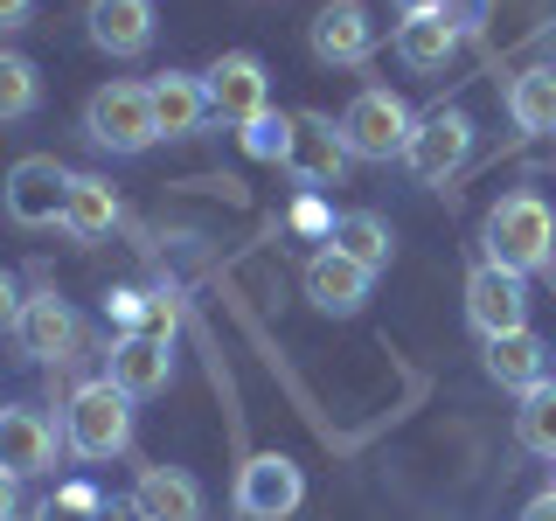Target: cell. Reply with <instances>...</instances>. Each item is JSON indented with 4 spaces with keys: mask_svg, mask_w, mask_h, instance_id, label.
<instances>
[{
    "mask_svg": "<svg viewBox=\"0 0 556 521\" xmlns=\"http://www.w3.org/2000/svg\"><path fill=\"white\" fill-rule=\"evenodd\" d=\"M486 265H501V271H549L556 265V216H549V202L543 195H501L494 208H486Z\"/></svg>",
    "mask_w": 556,
    "mask_h": 521,
    "instance_id": "cell-1",
    "label": "cell"
},
{
    "mask_svg": "<svg viewBox=\"0 0 556 521\" xmlns=\"http://www.w3.org/2000/svg\"><path fill=\"white\" fill-rule=\"evenodd\" d=\"M84 139L118 161L161 147V118H153V91L147 84H98L91 104H84Z\"/></svg>",
    "mask_w": 556,
    "mask_h": 521,
    "instance_id": "cell-2",
    "label": "cell"
},
{
    "mask_svg": "<svg viewBox=\"0 0 556 521\" xmlns=\"http://www.w3.org/2000/svg\"><path fill=\"white\" fill-rule=\"evenodd\" d=\"M348 161H404L410 132H417V112L396 91H382V84H369V91L348 98V112L334 118Z\"/></svg>",
    "mask_w": 556,
    "mask_h": 521,
    "instance_id": "cell-3",
    "label": "cell"
},
{
    "mask_svg": "<svg viewBox=\"0 0 556 521\" xmlns=\"http://www.w3.org/2000/svg\"><path fill=\"white\" fill-rule=\"evenodd\" d=\"M63 445L77 459H118L132 445V396L112 382H84L63 410Z\"/></svg>",
    "mask_w": 556,
    "mask_h": 521,
    "instance_id": "cell-4",
    "label": "cell"
},
{
    "mask_svg": "<svg viewBox=\"0 0 556 521\" xmlns=\"http://www.w3.org/2000/svg\"><path fill=\"white\" fill-rule=\"evenodd\" d=\"M202 98H208V118L216 126H251V118H265L271 112V77H265V63L251 56V49H230V56H216L202 69Z\"/></svg>",
    "mask_w": 556,
    "mask_h": 521,
    "instance_id": "cell-5",
    "label": "cell"
},
{
    "mask_svg": "<svg viewBox=\"0 0 556 521\" xmlns=\"http://www.w3.org/2000/svg\"><path fill=\"white\" fill-rule=\"evenodd\" d=\"M466 153H473V118H466L459 104H439V112L417 118V132H410V147H404V167L425 188H445L452 174L466 167Z\"/></svg>",
    "mask_w": 556,
    "mask_h": 521,
    "instance_id": "cell-6",
    "label": "cell"
},
{
    "mask_svg": "<svg viewBox=\"0 0 556 521\" xmlns=\"http://www.w3.org/2000/svg\"><path fill=\"white\" fill-rule=\"evenodd\" d=\"M70 174L63 161H49V153H22V161L8 167V223H22V230H49V223H63V202H70Z\"/></svg>",
    "mask_w": 556,
    "mask_h": 521,
    "instance_id": "cell-7",
    "label": "cell"
},
{
    "mask_svg": "<svg viewBox=\"0 0 556 521\" xmlns=\"http://www.w3.org/2000/svg\"><path fill=\"white\" fill-rule=\"evenodd\" d=\"M300 500H306V473L286 459V452L243 459V473H237V514L243 521H286Z\"/></svg>",
    "mask_w": 556,
    "mask_h": 521,
    "instance_id": "cell-8",
    "label": "cell"
},
{
    "mask_svg": "<svg viewBox=\"0 0 556 521\" xmlns=\"http://www.w3.org/2000/svg\"><path fill=\"white\" fill-rule=\"evenodd\" d=\"M466 320H473L486 341L529 327V278L501 271V265H473L466 271Z\"/></svg>",
    "mask_w": 556,
    "mask_h": 521,
    "instance_id": "cell-9",
    "label": "cell"
},
{
    "mask_svg": "<svg viewBox=\"0 0 556 521\" xmlns=\"http://www.w3.org/2000/svg\"><path fill=\"white\" fill-rule=\"evenodd\" d=\"M286 174L306 188V195H320V188H341V174H348V147H341L334 118H320V112H292V153H286Z\"/></svg>",
    "mask_w": 556,
    "mask_h": 521,
    "instance_id": "cell-10",
    "label": "cell"
},
{
    "mask_svg": "<svg viewBox=\"0 0 556 521\" xmlns=\"http://www.w3.org/2000/svg\"><path fill=\"white\" fill-rule=\"evenodd\" d=\"M84 28H91V42L104 56L132 63L153 49V35H161V14H153V0H91V14H84Z\"/></svg>",
    "mask_w": 556,
    "mask_h": 521,
    "instance_id": "cell-11",
    "label": "cell"
},
{
    "mask_svg": "<svg viewBox=\"0 0 556 521\" xmlns=\"http://www.w3.org/2000/svg\"><path fill=\"white\" fill-rule=\"evenodd\" d=\"M369 285H376V271H362L355 257L334 251V243H320V251L306 257V300L320 313H334V320H348V313L369 306Z\"/></svg>",
    "mask_w": 556,
    "mask_h": 521,
    "instance_id": "cell-12",
    "label": "cell"
},
{
    "mask_svg": "<svg viewBox=\"0 0 556 521\" xmlns=\"http://www.w3.org/2000/svg\"><path fill=\"white\" fill-rule=\"evenodd\" d=\"M104 382H112V390H126L132 404L161 396L167 382H174L167 341H153V334H118V341H112V361H104Z\"/></svg>",
    "mask_w": 556,
    "mask_h": 521,
    "instance_id": "cell-13",
    "label": "cell"
},
{
    "mask_svg": "<svg viewBox=\"0 0 556 521\" xmlns=\"http://www.w3.org/2000/svg\"><path fill=\"white\" fill-rule=\"evenodd\" d=\"M306 42H313V56H320V63H369L376 22H369V8H362V0H327V8L313 14Z\"/></svg>",
    "mask_w": 556,
    "mask_h": 521,
    "instance_id": "cell-14",
    "label": "cell"
},
{
    "mask_svg": "<svg viewBox=\"0 0 556 521\" xmlns=\"http://www.w3.org/2000/svg\"><path fill=\"white\" fill-rule=\"evenodd\" d=\"M56 466V424L42 410H0V473L42 480Z\"/></svg>",
    "mask_w": 556,
    "mask_h": 521,
    "instance_id": "cell-15",
    "label": "cell"
},
{
    "mask_svg": "<svg viewBox=\"0 0 556 521\" xmlns=\"http://www.w3.org/2000/svg\"><path fill=\"white\" fill-rule=\"evenodd\" d=\"M132 514L139 521H202V486H195V473H181V466H139Z\"/></svg>",
    "mask_w": 556,
    "mask_h": 521,
    "instance_id": "cell-16",
    "label": "cell"
},
{
    "mask_svg": "<svg viewBox=\"0 0 556 521\" xmlns=\"http://www.w3.org/2000/svg\"><path fill=\"white\" fill-rule=\"evenodd\" d=\"M549 341L543 334H529V327H515V334H494L486 341V376L501 382V390H515V396H529V390H543L549 382Z\"/></svg>",
    "mask_w": 556,
    "mask_h": 521,
    "instance_id": "cell-17",
    "label": "cell"
},
{
    "mask_svg": "<svg viewBox=\"0 0 556 521\" xmlns=\"http://www.w3.org/2000/svg\"><path fill=\"white\" fill-rule=\"evenodd\" d=\"M14 341H22V355H35V361H63L70 347H77V313H70L56 292H35V300H22Z\"/></svg>",
    "mask_w": 556,
    "mask_h": 521,
    "instance_id": "cell-18",
    "label": "cell"
},
{
    "mask_svg": "<svg viewBox=\"0 0 556 521\" xmlns=\"http://www.w3.org/2000/svg\"><path fill=\"white\" fill-rule=\"evenodd\" d=\"M112 223H118V188L104 181V174H77V181H70V202H63V223H56V230H63L70 243H98Z\"/></svg>",
    "mask_w": 556,
    "mask_h": 521,
    "instance_id": "cell-19",
    "label": "cell"
},
{
    "mask_svg": "<svg viewBox=\"0 0 556 521\" xmlns=\"http://www.w3.org/2000/svg\"><path fill=\"white\" fill-rule=\"evenodd\" d=\"M153 91V118H161V139H188L208 126V98H202V77H188V69H167V77L147 84Z\"/></svg>",
    "mask_w": 556,
    "mask_h": 521,
    "instance_id": "cell-20",
    "label": "cell"
},
{
    "mask_svg": "<svg viewBox=\"0 0 556 521\" xmlns=\"http://www.w3.org/2000/svg\"><path fill=\"white\" fill-rule=\"evenodd\" d=\"M459 22L452 14H404V28H396V56H404L410 69H445L452 56H459Z\"/></svg>",
    "mask_w": 556,
    "mask_h": 521,
    "instance_id": "cell-21",
    "label": "cell"
},
{
    "mask_svg": "<svg viewBox=\"0 0 556 521\" xmlns=\"http://www.w3.org/2000/svg\"><path fill=\"white\" fill-rule=\"evenodd\" d=\"M334 243L341 257H355L362 271H390V257H396V237H390V223L376 216V208H348V216H334Z\"/></svg>",
    "mask_w": 556,
    "mask_h": 521,
    "instance_id": "cell-22",
    "label": "cell"
},
{
    "mask_svg": "<svg viewBox=\"0 0 556 521\" xmlns=\"http://www.w3.org/2000/svg\"><path fill=\"white\" fill-rule=\"evenodd\" d=\"M508 118L521 132H556V69L535 63L508 84Z\"/></svg>",
    "mask_w": 556,
    "mask_h": 521,
    "instance_id": "cell-23",
    "label": "cell"
},
{
    "mask_svg": "<svg viewBox=\"0 0 556 521\" xmlns=\"http://www.w3.org/2000/svg\"><path fill=\"white\" fill-rule=\"evenodd\" d=\"M515 439H521V452H535V459H549V466H556V382H543V390L521 396V410H515Z\"/></svg>",
    "mask_w": 556,
    "mask_h": 521,
    "instance_id": "cell-24",
    "label": "cell"
},
{
    "mask_svg": "<svg viewBox=\"0 0 556 521\" xmlns=\"http://www.w3.org/2000/svg\"><path fill=\"white\" fill-rule=\"evenodd\" d=\"M35 104H42V69L28 56H14V49H0V126L28 118Z\"/></svg>",
    "mask_w": 556,
    "mask_h": 521,
    "instance_id": "cell-25",
    "label": "cell"
},
{
    "mask_svg": "<svg viewBox=\"0 0 556 521\" xmlns=\"http://www.w3.org/2000/svg\"><path fill=\"white\" fill-rule=\"evenodd\" d=\"M98 514H104V494H98V486H84V480L56 486V494L35 508V521H98Z\"/></svg>",
    "mask_w": 556,
    "mask_h": 521,
    "instance_id": "cell-26",
    "label": "cell"
},
{
    "mask_svg": "<svg viewBox=\"0 0 556 521\" xmlns=\"http://www.w3.org/2000/svg\"><path fill=\"white\" fill-rule=\"evenodd\" d=\"M243 147H251L257 161H278V167H286V153H292V112L251 118V126H243Z\"/></svg>",
    "mask_w": 556,
    "mask_h": 521,
    "instance_id": "cell-27",
    "label": "cell"
},
{
    "mask_svg": "<svg viewBox=\"0 0 556 521\" xmlns=\"http://www.w3.org/2000/svg\"><path fill=\"white\" fill-rule=\"evenodd\" d=\"M132 334L174 341V300H167V292H139V320H132Z\"/></svg>",
    "mask_w": 556,
    "mask_h": 521,
    "instance_id": "cell-28",
    "label": "cell"
},
{
    "mask_svg": "<svg viewBox=\"0 0 556 521\" xmlns=\"http://www.w3.org/2000/svg\"><path fill=\"white\" fill-rule=\"evenodd\" d=\"M14 320H22V292H14V278L0 271V334H14Z\"/></svg>",
    "mask_w": 556,
    "mask_h": 521,
    "instance_id": "cell-29",
    "label": "cell"
},
{
    "mask_svg": "<svg viewBox=\"0 0 556 521\" xmlns=\"http://www.w3.org/2000/svg\"><path fill=\"white\" fill-rule=\"evenodd\" d=\"M292 223H300V230H327V237H334V223H327V208H320V195H306L300 208H292Z\"/></svg>",
    "mask_w": 556,
    "mask_h": 521,
    "instance_id": "cell-30",
    "label": "cell"
},
{
    "mask_svg": "<svg viewBox=\"0 0 556 521\" xmlns=\"http://www.w3.org/2000/svg\"><path fill=\"white\" fill-rule=\"evenodd\" d=\"M0 521H22V480L0 473Z\"/></svg>",
    "mask_w": 556,
    "mask_h": 521,
    "instance_id": "cell-31",
    "label": "cell"
},
{
    "mask_svg": "<svg viewBox=\"0 0 556 521\" xmlns=\"http://www.w3.org/2000/svg\"><path fill=\"white\" fill-rule=\"evenodd\" d=\"M28 14H35V0H0V28H28Z\"/></svg>",
    "mask_w": 556,
    "mask_h": 521,
    "instance_id": "cell-32",
    "label": "cell"
},
{
    "mask_svg": "<svg viewBox=\"0 0 556 521\" xmlns=\"http://www.w3.org/2000/svg\"><path fill=\"white\" fill-rule=\"evenodd\" d=\"M521 521H556V494H535L529 508H521Z\"/></svg>",
    "mask_w": 556,
    "mask_h": 521,
    "instance_id": "cell-33",
    "label": "cell"
},
{
    "mask_svg": "<svg viewBox=\"0 0 556 521\" xmlns=\"http://www.w3.org/2000/svg\"><path fill=\"white\" fill-rule=\"evenodd\" d=\"M396 8H404V14H445L452 0H396Z\"/></svg>",
    "mask_w": 556,
    "mask_h": 521,
    "instance_id": "cell-34",
    "label": "cell"
},
{
    "mask_svg": "<svg viewBox=\"0 0 556 521\" xmlns=\"http://www.w3.org/2000/svg\"><path fill=\"white\" fill-rule=\"evenodd\" d=\"M98 521H139V514H132V500H104V514H98Z\"/></svg>",
    "mask_w": 556,
    "mask_h": 521,
    "instance_id": "cell-35",
    "label": "cell"
},
{
    "mask_svg": "<svg viewBox=\"0 0 556 521\" xmlns=\"http://www.w3.org/2000/svg\"><path fill=\"white\" fill-rule=\"evenodd\" d=\"M549 494H556V480H549Z\"/></svg>",
    "mask_w": 556,
    "mask_h": 521,
    "instance_id": "cell-36",
    "label": "cell"
}]
</instances>
